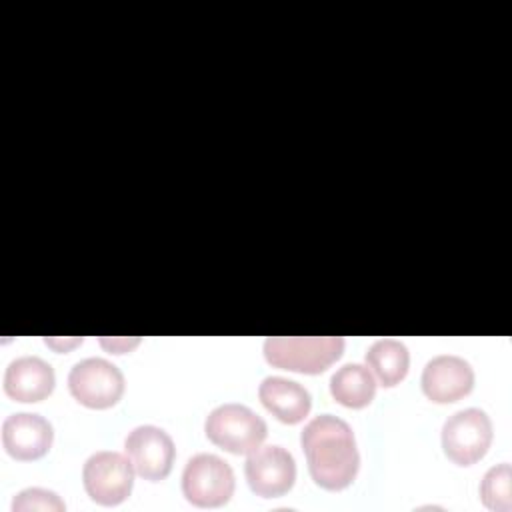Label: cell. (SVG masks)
<instances>
[{"instance_id": "obj_9", "label": "cell", "mask_w": 512, "mask_h": 512, "mask_svg": "<svg viewBox=\"0 0 512 512\" xmlns=\"http://www.w3.org/2000/svg\"><path fill=\"white\" fill-rule=\"evenodd\" d=\"M124 450L134 466V472L150 482L166 478L172 470L176 456L170 434L152 424H142L128 432L124 440Z\"/></svg>"}, {"instance_id": "obj_5", "label": "cell", "mask_w": 512, "mask_h": 512, "mask_svg": "<svg viewBox=\"0 0 512 512\" xmlns=\"http://www.w3.org/2000/svg\"><path fill=\"white\" fill-rule=\"evenodd\" d=\"M492 444V420L480 408L454 412L442 426L444 454L458 466L478 462Z\"/></svg>"}, {"instance_id": "obj_4", "label": "cell", "mask_w": 512, "mask_h": 512, "mask_svg": "<svg viewBox=\"0 0 512 512\" xmlns=\"http://www.w3.org/2000/svg\"><path fill=\"white\" fill-rule=\"evenodd\" d=\"M234 470L216 454L192 456L182 472V492L198 508H218L234 494Z\"/></svg>"}, {"instance_id": "obj_14", "label": "cell", "mask_w": 512, "mask_h": 512, "mask_svg": "<svg viewBox=\"0 0 512 512\" xmlns=\"http://www.w3.org/2000/svg\"><path fill=\"white\" fill-rule=\"evenodd\" d=\"M332 398L346 408H364L376 394V380L364 364H344L330 378Z\"/></svg>"}, {"instance_id": "obj_12", "label": "cell", "mask_w": 512, "mask_h": 512, "mask_svg": "<svg viewBox=\"0 0 512 512\" xmlns=\"http://www.w3.org/2000/svg\"><path fill=\"white\" fill-rule=\"evenodd\" d=\"M54 368L38 356H20L4 372V392L16 402H40L54 390Z\"/></svg>"}, {"instance_id": "obj_10", "label": "cell", "mask_w": 512, "mask_h": 512, "mask_svg": "<svg viewBox=\"0 0 512 512\" xmlns=\"http://www.w3.org/2000/svg\"><path fill=\"white\" fill-rule=\"evenodd\" d=\"M422 392L438 404L456 402L468 396L474 388L472 366L454 354H440L426 362L422 370Z\"/></svg>"}, {"instance_id": "obj_7", "label": "cell", "mask_w": 512, "mask_h": 512, "mask_svg": "<svg viewBox=\"0 0 512 512\" xmlns=\"http://www.w3.org/2000/svg\"><path fill=\"white\" fill-rule=\"evenodd\" d=\"M68 388L82 406L104 410L122 398L124 374L104 358H84L70 368Z\"/></svg>"}, {"instance_id": "obj_8", "label": "cell", "mask_w": 512, "mask_h": 512, "mask_svg": "<svg viewBox=\"0 0 512 512\" xmlns=\"http://www.w3.org/2000/svg\"><path fill=\"white\" fill-rule=\"evenodd\" d=\"M244 474L256 496L278 498L294 486L296 462L294 456L278 444L258 446L248 454Z\"/></svg>"}, {"instance_id": "obj_11", "label": "cell", "mask_w": 512, "mask_h": 512, "mask_svg": "<svg viewBox=\"0 0 512 512\" xmlns=\"http://www.w3.org/2000/svg\"><path fill=\"white\" fill-rule=\"evenodd\" d=\"M54 440L52 424L32 412H16L2 422V446L16 460L42 458Z\"/></svg>"}, {"instance_id": "obj_13", "label": "cell", "mask_w": 512, "mask_h": 512, "mask_svg": "<svg viewBox=\"0 0 512 512\" xmlns=\"http://www.w3.org/2000/svg\"><path fill=\"white\" fill-rule=\"evenodd\" d=\"M258 398L264 408L284 424L302 422L312 408L308 390L282 376H266L258 386Z\"/></svg>"}, {"instance_id": "obj_19", "label": "cell", "mask_w": 512, "mask_h": 512, "mask_svg": "<svg viewBox=\"0 0 512 512\" xmlns=\"http://www.w3.org/2000/svg\"><path fill=\"white\" fill-rule=\"evenodd\" d=\"M44 342H46V346H50V348H54L56 352H68L70 348H74L76 344H80L82 342V338H44Z\"/></svg>"}, {"instance_id": "obj_3", "label": "cell", "mask_w": 512, "mask_h": 512, "mask_svg": "<svg viewBox=\"0 0 512 512\" xmlns=\"http://www.w3.org/2000/svg\"><path fill=\"white\" fill-rule=\"evenodd\" d=\"M208 440L232 454H250L266 438V422L248 406L228 402L216 406L204 422Z\"/></svg>"}, {"instance_id": "obj_1", "label": "cell", "mask_w": 512, "mask_h": 512, "mask_svg": "<svg viewBox=\"0 0 512 512\" xmlns=\"http://www.w3.org/2000/svg\"><path fill=\"white\" fill-rule=\"evenodd\" d=\"M300 444L310 476L318 486L336 492L354 482L360 454L348 422L334 414H320L304 426Z\"/></svg>"}, {"instance_id": "obj_18", "label": "cell", "mask_w": 512, "mask_h": 512, "mask_svg": "<svg viewBox=\"0 0 512 512\" xmlns=\"http://www.w3.org/2000/svg\"><path fill=\"white\" fill-rule=\"evenodd\" d=\"M140 340L138 338H100V344L114 354H122L128 352L130 348H134Z\"/></svg>"}, {"instance_id": "obj_2", "label": "cell", "mask_w": 512, "mask_h": 512, "mask_svg": "<svg viewBox=\"0 0 512 512\" xmlns=\"http://www.w3.org/2000/svg\"><path fill=\"white\" fill-rule=\"evenodd\" d=\"M344 352L340 336H268L264 356L280 370L300 374H320Z\"/></svg>"}, {"instance_id": "obj_17", "label": "cell", "mask_w": 512, "mask_h": 512, "mask_svg": "<svg viewBox=\"0 0 512 512\" xmlns=\"http://www.w3.org/2000/svg\"><path fill=\"white\" fill-rule=\"evenodd\" d=\"M14 512H30V510H42V512H62L66 510L64 500L46 488H26L12 500Z\"/></svg>"}, {"instance_id": "obj_15", "label": "cell", "mask_w": 512, "mask_h": 512, "mask_svg": "<svg viewBox=\"0 0 512 512\" xmlns=\"http://www.w3.org/2000/svg\"><path fill=\"white\" fill-rule=\"evenodd\" d=\"M366 364L382 386L392 388L408 374L410 352L400 340L380 338L366 350Z\"/></svg>"}, {"instance_id": "obj_6", "label": "cell", "mask_w": 512, "mask_h": 512, "mask_svg": "<svg viewBox=\"0 0 512 512\" xmlns=\"http://www.w3.org/2000/svg\"><path fill=\"white\" fill-rule=\"evenodd\" d=\"M82 482L86 494L94 502L102 506H116L132 492L134 466L130 458L120 452L100 450L84 462Z\"/></svg>"}, {"instance_id": "obj_16", "label": "cell", "mask_w": 512, "mask_h": 512, "mask_svg": "<svg viewBox=\"0 0 512 512\" xmlns=\"http://www.w3.org/2000/svg\"><path fill=\"white\" fill-rule=\"evenodd\" d=\"M512 468L508 462L492 466L480 482V498L486 508L510 512L512 508Z\"/></svg>"}]
</instances>
